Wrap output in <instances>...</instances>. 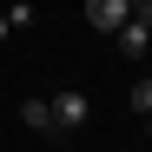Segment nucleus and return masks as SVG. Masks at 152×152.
Masks as SVG:
<instances>
[{"label": "nucleus", "instance_id": "4", "mask_svg": "<svg viewBox=\"0 0 152 152\" xmlns=\"http://www.w3.org/2000/svg\"><path fill=\"white\" fill-rule=\"evenodd\" d=\"M20 119H27L33 132H53V106H46V99H27V106H20Z\"/></svg>", "mask_w": 152, "mask_h": 152}, {"label": "nucleus", "instance_id": "1", "mask_svg": "<svg viewBox=\"0 0 152 152\" xmlns=\"http://www.w3.org/2000/svg\"><path fill=\"white\" fill-rule=\"evenodd\" d=\"M46 106H53V132H80V126L93 119V99H86V93H73V86H66V93H53Z\"/></svg>", "mask_w": 152, "mask_h": 152}, {"label": "nucleus", "instance_id": "3", "mask_svg": "<svg viewBox=\"0 0 152 152\" xmlns=\"http://www.w3.org/2000/svg\"><path fill=\"white\" fill-rule=\"evenodd\" d=\"M113 40H119V53H126V60H139V53H145V46H152V33L139 27V20H126V27H119Z\"/></svg>", "mask_w": 152, "mask_h": 152}, {"label": "nucleus", "instance_id": "6", "mask_svg": "<svg viewBox=\"0 0 152 152\" xmlns=\"http://www.w3.org/2000/svg\"><path fill=\"white\" fill-rule=\"evenodd\" d=\"M132 113H139V119H152V80H139V86H132Z\"/></svg>", "mask_w": 152, "mask_h": 152}, {"label": "nucleus", "instance_id": "8", "mask_svg": "<svg viewBox=\"0 0 152 152\" xmlns=\"http://www.w3.org/2000/svg\"><path fill=\"white\" fill-rule=\"evenodd\" d=\"M0 40H7V20H0Z\"/></svg>", "mask_w": 152, "mask_h": 152}, {"label": "nucleus", "instance_id": "9", "mask_svg": "<svg viewBox=\"0 0 152 152\" xmlns=\"http://www.w3.org/2000/svg\"><path fill=\"white\" fill-rule=\"evenodd\" d=\"M60 152H80V145H60Z\"/></svg>", "mask_w": 152, "mask_h": 152}, {"label": "nucleus", "instance_id": "11", "mask_svg": "<svg viewBox=\"0 0 152 152\" xmlns=\"http://www.w3.org/2000/svg\"><path fill=\"white\" fill-rule=\"evenodd\" d=\"M119 152H126V145H119Z\"/></svg>", "mask_w": 152, "mask_h": 152}, {"label": "nucleus", "instance_id": "2", "mask_svg": "<svg viewBox=\"0 0 152 152\" xmlns=\"http://www.w3.org/2000/svg\"><path fill=\"white\" fill-rule=\"evenodd\" d=\"M86 20L99 33H119L126 20H132V0H86Z\"/></svg>", "mask_w": 152, "mask_h": 152}, {"label": "nucleus", "instance_id": "10", "mask_svg": "<svg viewBox=\"0 0 152 152\" xmlns=\"http://www.w3.org/2000/svg\"><path fill=\"white\" fill-rule=\"evenodd\" d=\"M145 132H152V119H145Z\"/></svg>", "mask_w": 152, "mask_h": 152}, {"label": "nucleus", "instance_id": "7", "mask_svg": "<svg viewBox=\"0 0 152 152\" xmlns=\"http://www.w3.org/2000/svg\"><path fill=\"white\" fill-rule=\"evenodd\" d=\"M132 20H139V27L152 33V0H132Z\"/></svg>", "mask_w": 152, "mask_h": 152}, {"label": "nucleus", "instance_id": "5", "mask_svg": "<svg viewBox=\"0 0 152 152\" xmlns=\"http://www.w3.org/2000/svg\"><path fill=\"white\" fill-rule=\"evenodd\" d=\"M0 20H7V33H20V27H33V7L13 0V7H0Z\"/></svg>", "mask_w": 152, "mask_h": 152}]
</instances>
